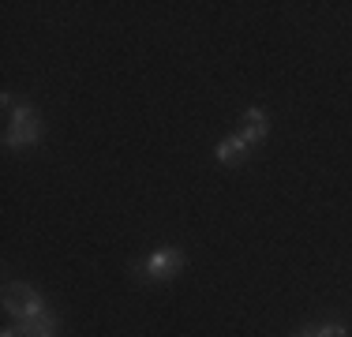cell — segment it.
Here are the masks:
<instances>
[{"instance_id":"8","label":"cell","mask_w":352,"mask_h":337,"mask_svg":"<svg viewBox=\"0 0 352 337\" xmlns=\"http://www.w3.org/2000/svg\"><path fill=\"white\" fill-rule=\"evenodd\" d=\"M4 337H19V326H8V330H4Z\"/></svg>"},{"instance_id":"5","label":"cell","mask_w":352,"mask_h":337,"mask_svg":"<svg viewBox=\"0 0 352 337\" xmlns=\"http://www.w3.org/2000/svg\"><path fill=\"white\" fill-rule=\"evenodd\" d=\"M244 154H248V142L240 139V135H229V139H221V146H217V162L221 165L244 162Z\"/></svg>"},{"instance_id":"9","label":"cell","mask_w":352,"mask_h":337,"mask_svg":"<svg viewBox=\"0 0 352 337\" xmlns=\"http://www.w3.org/2000/svg\"><path fill=\"white\" fill-rule=\"evenodd\" d=\"M296 337H315V330H304V334H296Z\"/></svg>"},{"instance_id":"3","label":"cell","mask_w":352,"mask_h":337,"mask_svg":"<svg viewBox=\"0 0 352 337\" xmlns=\"http://www.w3.org/2000/svg\"><path fill=\"white\" fill-rule=\"evenodd\" d=\"M180 263H184V255L176 248H162L142 263V274H146L150 281H165V277H173L176 270H180Z\"/></svg>"},{"instance_id":"2","label":"cell","mask_w":352,"mask_h":337,"mask_svg":"<svg viewBox=\"0 0 352 337\" xmlns=\"http://www.w3.org/2000/svg\"><path fill=\"white\" fill-rule=\"evenodd\" d=\"M38 113H34V105H15V113H12V120H8V131H4V146H30V142L38 139Z\"/></svg>"},{"instance_id":"7","label":"cell","mask_w":352,"mask_h":337,"mask_svg":"<svg viewBox=\"0 0 352 337\" xmlns=\"http://www.w3.org/2000/svg\"><path fill=\"white\" fill-rule=\"evenodd\" d=\"M315 337H349V330H345V326H338V323H330V326H318Z\"/></svg>"},{"instance_id":"6","label":"cell","mask_w":352,"mask_h":337,"mask_svg":"<svg viewBox=\"0 0 352 337\" xmlns=\"http://www.w3.org/2000/svg\"><path fill=\"white\" fill-rule=\"evenodd\" d=\"M19 337H56L53 315H41V318H23V323H19Z\"/></svg>"},{"instance_id":"1","label":"cell","mask_w":352,"mask_h":337,"mask_svg":"<svg viewBox=\"0 0 352 337\" xmlns=\"http://www.w3.org/2000/svg\"><path fill=\"white\" fill-rule=\"evenodd\" d=\"M4 307H8V315H15L23 323V318H41V315H49L45 311V300L38 296L30 285H23V281H12L4 289Z\"/></svg>"},{"instance_id":"4","label":"cell","mask_w":352,"mask_h":337,"mask_svg":"<svg viewBox=\"0 0 352 337\" xmlns=\"http://www.w3.org/2000/svg\"><path fill=\"white\" fill-rule=\"evenodd\" d=\"M266 124H270V116L263 113V109H248L244 116H240V139L248 142V146H255V142L266 139Z\"/></svg>"}]
</instances>
